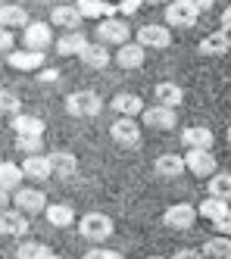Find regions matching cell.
<instances>
[{
    "instance_id": "1",
    "label": "cell",
    "mask_w": 231,
    "mask_h": 259,
    "mask_svg": "<svg viewBox=\"0 0 231 259\" xmlns=\"http://www.w3.org/2000/svg\"><path fill=\"white\" fill-rule=\"evenodd\" d=\"M79 234L85 240H91V244H103L112 234V219L103 215V212H88V215L79 219Z\"/></svg>"
},
{
    "instance_id": "2",
    "label": "cell",
    "mask_w": 231,
    "mask_h": 259,
    "mask_svg": "<svg viewBox=\"0 0 231 259\" xmlns=\"http://www.w3.org/2000/svg\"><path fill=\"white\" fill-rule=\"evenodd\" d=\"M103 109V100L100 94H94V91H75V94L66 97V113L75 116V119H91L97 116Z\"/></svg>"
},
{
    "instance_id": "3",
    "label": "cell",
    "mask_w": 231,
    "mask_h": 259,
    "mask_svg": "<svg viewBox=\"0 0 231 259\" xmlns=\"http://www.w3.org/2000/svg\"><path fill=\"white\" fill-rule=\"evenodd\" d=\"M141 125L150 128V132H172V128L178 125V113L169 106H144L141 109Z\"/></svg>"
},
{
    "instance_id": "4",
    "label": "cell",
    "mask_w": 231,
    "mask_h": 259,
    "mask_svg": "<svg viewBox=\"0 0 231 259\" xmlns=\"http://www.w3.org/2000/svg\"><path fill=\"white\" fill-rule=\"evenodd\" d=\"M10 203L19 206L22 215H37V212H44L47 197H44V191H37V188H16L13 197H10Z\"/></svg>"
},
{
    "instance_id": "5",
    "label": "cell",
    "mask_w": 231,
    "mask_h": 259,
    "mask_svg": "<svg viewBox=\"0 0 231 259\" xmlns=\"http://www.w3.org/2000/svg\"><path fill=\"white\" fill-rule=\"evenodd\" d=\"M163 222L172 231H187L197 222V206H190V203H172V206L163 212Z\"/></svg>"
},
{
    "instance_id": "6",
    "label": "cell",
    "mask_w": 231,
    "mask_h": 259,
    "mask_svg": "<svg viewBox=\"0 0 231 259\" xmlns=\"http://www.w3.org/2000/svg\"><path fill=\"white\" fill-rule=\"evenodd\" d=\"M184 172H190V175H197V178H206V175H216V156H213V150H187L184 156Z\"/></svg>"
},
{
    "instance_id": "7",
    "label": "cell",
    "mask_w": 231,
    "mask_h": 259,
    "mask_svg": "<svg viewBox=\"0 0 231 259\" xmlns=\"http://www.w3.org/2000/svg\"><path fill=\"white\" fill-rule=\"evenodd\" d=\"M109 138L119 144V147H138L141 144V125L134 122V119L119 116V119L109 125Z\"/></svg>"
},
{
    "instance_id": "8",
    "label": "cell",
    "mask_w": 231,
    "mask_h": 259,
    "mask_svg": "<svg viewBox=\"0 0 231 259\" xmlns=\"http://www.w3.org/2000/svg\"><path fill=\"white\" fill-rule=\"evenodd\" d=\"M197 10L187 4V0H169L166 4V22L172 25V28H190L197 22Z\"/></svg>"
},
{
    "instance_id": "9",
    "label": "cell",
    "mask_w": 231,
    "mask_h": 259,
    "mask_svg": "<svg viewBox=\"0 0 231 259\" xmlns=\"http://www.w3.org/2000/svg\"><path fill=\"white\" fill-rule=\"evenodd\" d=\"M22 44H25V50H47L50 44H53V31H50V25L47 22H28L25 28H22Z\"/></svg>"
},
{
    "instance_id": "10",
    "label": "cell",
    "mask_w": 231,
    "mask_h": 259,
    "mask_svg": "<svg viewBox=\"0 0 231 259\" xmlns=\"http://www.w3.org/2000/svg\"><path fill=\"white\" fill-rule=\"evenodd\" d=\"M97 38H100L103 44H128L131 28H128L122 19L109 16V19H100V22H97Z\"/></svg>"
},
{
    "instance_id": "11",
    "label": "cell",
    "mask_w": 231,
    "mask_h": 259,
    "mask_svg": "<svg viewBox=\"0 0 231 259\" xmlns=\"http://www.w3.org/2000/svg\"><path fill=\"white\" fill-rule=\"evenodd\" d=\"M138 44L147 50V47H153V50H166L169 44H172V31L166 28V25H141L138 28Z\"/></svg>"
},
{
    "instance_id": "12",
    "label": "cell",
    "mask_w": 231,
    "mask_h": 259,
    "mask_svg": "<svg viewBox=\"0 0 231 259\" xmlns=\"http://www.w3.org/2000/svg\"><path fill=\"white\" fill-rule=\"evenodd\" d=\"M0 234L4 237H25L28 234V215L19 209H0Z\"/></svg>"
},
{
    "instance_id": "13",
    "label": "cell",
    "mask_w": 231,
    "mask_h": 259,
    "mask_svg": "<svg viewBox=\"0 0 231 259\" xmlns=\"http://www.w3.org/2000/svg\"><path fill=\"white\" fill-rule=\"evenodd\" d=\"M181 144L187 147V150H213L216 135L209 132L206 125H190V128L181 132Z\"/></svg>"
},
{
    "instance_id": "14",
    "label": "cell",
    "mask_w": 231,
    "mask_h": 259,
    "mask_svg": "<svg viewBox=\"0 0 231 259\" xmlns=\"http://www.w3.org/2000/svg\"><path fill=\"white\" fill-rule=\"evenodd\" d=\"M44 53L41 50H10V57L7 63L16 69V72H37V69H44Z\"/></svg>"
},
{
    "instance_id": "15",
    "label": "cell",
    "mask_w": 231,
    "mask_h": 259,
    "mask_svg": "<svg viewBox=\"0 0 231 259\" xmlns=\"http://www.w3.org/2000/svg\"><path fill=\"white\" fill-rule=\"evenodd\" d=\"M197 50L203 53V57H225V53L231 50V34L228 31H209L206 38L197 44Z\"/></svg>"
},
{
    "instance_id": "16",
    "label": "cell",
    "mask_w": 231,
    "mask_h": 259,
    "mask_svg": "<svg viewBox=\"0 0 231 259\" xmlns=\"http://www.w3.org/2000/svg\"><path fill=\"white\" fill-rule=\"evenodd\" d=\"M153 172H157L160 178H166V181H172V178L184 175V159L178 153H160L157 159H153Z\"/></svg>"
},
{
    "instance_id": "17",
    "label": "cell",
    "mask_w": 231,
    "mask_h": 259,
    "mask_svg": "<svg viewBox=\"0 0 231 259\" xmlns=\"http://www.w3.org/2000/svg\"><path fill=\"white\" fill-rule=\"evenodd\" d=\"M79 60H82L88 69H106V66L112 63V53H109L103 44H91V41H88V44L82 47V53H79Z\"/></svg>"
},
{
    "instance_id": "18",
    "label": "cell",
    "mask_w": 231,
    "mask_h": 259,
    "mask_svg": "<svg viewBox=\"0 0 231 259\" xmlns=\"http://www.w3.org/2000/svg\"><path fill=\"white\" fill-rule=\"evenodd\" d=\"M47 162H50L53 175H60V178H72L75 172H79V159H75L69 150H53V153H47Z\"/></svg>"
},
{
    "instance_id": "19",
    "label": "cell",
    "mask_w": 231,
    "mask_h": 259,
    "mask_svg": "<svg viewBox=\"0 0 231 259\" xmlns=\"http://www.w3.org/2000/svg\"><path fill=\"white\" fill-rule=\"evenodd\" d=\"M22 175L31 178V181H47L53 175V169H50V162H47L44 153H34V156H25L22 159Z\"/></svg>"
},
{
    "instance_id": "20",
    "label": "cell",
    "mask_w": 231,
    "mask_h": 259,
    "mask_svg": "<svg viewBox=\"0 0 231 259\" xmlns=\"http://www.w3.org/2000/svg\"><path fill=\"white\" fill-rule=\"evenodd\" d=\"M75 10L82 13V19H109V16H115V7H109V0H75Z\"/></svg>"
},
{
    "instance_id": "21",
    "label": "cell",
    "mask_w": 231,
    "mask_h": 259,
    "mask_svg": "<svg viewBox=\"0 0 231 259\" xmlns=\"http://www.w3.org/2000/svg\"><path fill=\"white\" fill-rule=\"evenodd\" d=\"M144 57H147V50L141 44H119V53H115L112 60L119 63V69H141Z\"/></svg>"
},
{
    "instance_id": "22",
    "label": "cell",
    "mask_w": 231,
    "mask_h": 259,
    "mask_svg": "<svg viewBox=\"0 0 231 259\" xmlns=\"http://www.w3.org/2000/svg\"><path fill=\"white\" fill-rule=\"evenodd\" d=\"M50 22L53 25H60V28H66V31H79L82 28V13L75 10V7H53V13H50Z\"/></svg>"
},
{
    "instance_id": "23",
    "label": "cell",
    "mask_w": 231,
    "mask_h": 259,
    "mask_svg": "<svg viewBox=\"0 0 231 259\" xmlns=\"http://www.w3.org/2000/svg\"><path fill=\"white\" fill-rule=\"evenodd\" d=\"M109 106L115 109V116L134 119V116H141V109H144V100H141L138 94H128V91H125V94H115Z\"/></svg>"
},
{
    "instance_id": "24",
    "label": "cell",
    "mask_w": 231,
    "mask_h": 259,
    "mask_svg": "<svg viewBox=\"0 0 231 259\" xmlns=\"http://www.w3.org/2000/svg\"><path fill=\"white\" fill-rule=\"evenodd\" d=\"M153 97H157L160 106L175 109V106H181V100H184V91H181L175 81H160L157 88H153Z\"/></svg>"
},
{
    "instance_id": "25",
    "label": "cell",
    "mask_w": 231,
    "mask_h": 259,
    "mask_svg": "<svg viewBox=\"0 0 231 259\" xmlns=\"http://www.w3.org/2000/svg\"><path fill=\"white\" fill-rule=\"evenodd\" d=\"M28 13L22 4H4L0 7V28H25Z\"/></svg>"
},
{
    "instance_id": "26",
    "label": "cell",
    "mask_w": 231,
    "mask_h": 259,
    "mask_svg": "<svg viewBox=\"0 0 231 259\" xmlns=\"http://www.w3.org/2000/svg\"><path fill=\"white\" fill-rule=\"evenodd\" d=\"M44 212H47V222L53 228H72V222H75V209L69 203H47Z\"/></svg>"
},
{
    "instance_id": "27",
    "label": "cell",
    "mask_w": 231,
    "mask_h": 259,
    "mask_svg": "<svg viewBox=\"0 0 231 259\" xmlns=\"http://www.w3.org/2000/svg\"><path fill=\"white\" fill-rule=\"evenodd\" d=\"M203 259H231V237L228 234H216L203 244Z\"/></svg>"
},
{
    "instance_id": "28",
    "label": "cell",
    "mask_w": 231,
    "mask_h": 259,
    "mask_svg": "<svg viewBox=\"0 0 231 259\" xmlns=\"http://www.w3.org/2000/svg\"><path fill=\"white\" fill-rule=\"evenodd\" d=\"M85 44H88V38L82 31H66L63 38L56 41V50H60V57H79Z\"/></svg>"
},
{
    "instance_id": "29",
    "label": "cell",
    "mask_w": 231,
    "mask_h": 259,
    "mask_svg": "<svg viewBox=\"0 0 231 259\" xmlns=\"http://www.w3.org/2000/svg\"><path fill=\"white\" fill-rule=\"evenodd\" d=\"M0 188L4 191H16V188H22V169H19L16 162H7V159H0Z\"/></svg>"
},
{
    "instance_id": "30",
    "label": "cell",
    "mask_w": 231,
    "mask_h": 259,
    "mask_svg": "<svg viewBox=\"0 0 231 259\" xmlns=\"http://www.w3.org/2000/svg\"><path fill=\"white\" fill-rule=\"evenodd\" d=\"M10 122H13V132H16V135H44V122L37 119V116L16 113Z\"/></svg>"
},
{
    "instance_id": "31",
    "label": "cell",
    "mask_w": 231,
    "mask_h": 259,
    "mask_svg": "<svg viewBox=\"0 0 231 259\" xmlns=\"http://www.w3.org/2000/svg\"><path fill=\"white\" fill-rule=\"evenodd\" d=\"M225 212H231V206H228L225 200H219V197H206L203 203H197V215H203V219H209V222L222 219Z\"/></svg>"
},
{
    "instance_id": "32",
    "label": "cell",
    "mask_w": 231,
    "mask_h": 259,
    "mask_svg": "<svg viewBox=\"0 0 231 259\" xmlns=\"http://www.w3.org/2000/svg\"><path fill=\"white\" fill-rule=\"evenodd\" d=\"M209 197H219V200L231 203V172L209 175Z\"/></svg>"
},
{
    "instance_id": "33",
    "label": "cell",
    "mask_w": 231,
    "mask_h": 259,
    "mask_svg": "<svg viewBox=\"0 0 231 259\" xmlns=\"http://www.w3.org/2000/svg\"><path fill=\"white\" fill-rule=\"evenodd\" d=\"M50 250L41 244V240H22V244L16 247V259H47Z\"/></svg>"
},
{
    "instance_id": "34",
    "label": "cell",
    "mask_w": 231,
    "mask_h": 259,
    "mask_svg": "<svg viewBox=\"0 0 231 259\" xmlns=\"http://www.w3.org/2000/svg\"><path fill=\"white\" fill-rule=\"evenodd\" d=\"M16 150L22 156H34L44 150V138L41 135H16Z\"/></svg>"
},
{
    "instance_id": "35",
    "label": "cell",
    "mask_w": 231,
    "mask_h": 259,
    "mask_svg": "<svg viewBox=\"0 0 231 259\" xmlns=\"http://www.w3.org/2000/svg\"><path fill=\"white\" fill-rule=\"evenodd\" d=\"M16 113H22V100H19L16 91H0V116L13 119Z\"/></svg>"
},
{
    "instance_id": "36",
    "label": "cell",
    "mask_w": 231,
    "mask_h": 259,
    "mask_svg": "<svg viewBox=\"0 0 231 259\" xmlns=\"http://www.w3.org/2000/svg\"><path fill=\"white\" fill-rule=\"evenodd\" d=\"M85 259H125L119 250H106V247H94L85 253Z\"/></svg>"
},
{
    "instance_id": "37",
    "label": "cell",
    "mask_w": 231,
    "mask_h": 259,
    "mask_svg": "<svg viewBox=\"0 0 231 259\" xmlns=\"http://www.w3.org/2000/svg\"><path fill=\"white\" fill-rule=\"evenodd\" d=\"M144 0H119V7H115V13H122V16H134L141 10Z\"/></svg>"
},
{
    "instance_id": "38",
    "label": "cell",
    "mask_w": 231,
    "mask_h": 259,
    "mask_svg": "<svg viewBox=\"0 0 231 259\" xmlns=\"http://www.w3.org/2000/svg\"><path fill=\"white\" fill-rule=\"evenodd\" d=\"M213 228H216L219 234H228V237H231V212H225L222 219H216V222H213Z\"/></svg>"
},
{
    "instance_id": "39",
    "label": "cell",
    "mask_w": 231,
    "mask_h": 259,
    "mask_svg": "<svg viewBox=\"0 0 231 259\" xmlns=\"http://www.w3.org/2000/svg\"><path fill=\"white\" fill-rule=\"evenodd\" d=\"M10 50H13V31L0 28V53H10Z\"/></svg>"
},
{
    "instance_id": "40",
    "label": "cell",
    "mask_w": 231,
    "mask_h": 259,
    "mask_svg": "<svg viewBox=\"0 0 231 259\" xmlns=\"http://www.w3.org/2000/svg\"><path fill=\"white\" fill-rule=\"evenodd\" d=\"M172 259H203V253H200V250L184 247V250H175V256H172Z\"/></svg>"
},
{
    "instance_id": "41",
    "label": "cell",
    "mask_w": 231,
    "mask_h": 259,
    "mask_svg": "<svg viewBox=\"0 0 231 259\" xmlns=\"http://www.w3.org/2000/svg\"><path fill=\"white\" fill-rule=\"evenodd\" d=\"M187 4L194 7L197 13H203V10H209V7H213V0H187Z\"/></svg>"
},
{
    "instance_id": "42",
    "label": "cell",
    "mask_w": 231,
    "mask_h": 259,
    "mask_svg": "<svg viewBox=\"0 0 231 259\" xmlns=\"http://www.w3.org/2000/svg\"><path fill=\"white\" fill-rule=\"evenodd\" d=\"M56 78H60L56 69H41V81H56Z\"/></svg>"
},
{
    "instance_id": "43",
    "label": "cell",
    "mask_w": 231,
    "mask_h": 259,
    "mask_svg": "<svg viewBox=\"0 0 231 259\" xmlns=\"http://www.w3.org/2000/svg\"><path fill=\"white\" fill-rule=\"evenodd\" d=\"M222 31H228V34H231V7L222 13Z\"/></svg>"
},
{
    "instance_id": "44",
    "label": "cell",
    "mask_w": 231,
    "mask_h": 259,
    "mask_svg": "<svg viewBox=\"0 0 231 259\" xmlns=\"http://www.w3.org/2000/svg\"><path fill=\"white\" fill-rule=\"evenodd\" d=\"M7 206H10V191L0 188V209H7Z\"/></svg>"
},
{
    "instance_id": "45",
    "label": "cell",
    "mask_w": 231,
    "mask_h": 259,
    "mask_svg": "<svg viewBox=\"0 0 231 259\" xmlns=\"http://www.w3.org/2000/svg\"><path fill=\"white\" fill-rule=\"evenodd\" d=\"M147 4H160L163 7V4H169V0H147Z\"/></svg>"
},
{
    "instance_id": "46",
    "label": "cell",
    "mask_w": 231,
    "mask_h": 259,
    "mask_svg": "<svg viewBox=\"0 0 231 259\" xmlns=\"http://www.w3.org/2000/svg\"><path fill=\"white\" fill-rule=\"evenodd\" d=\"M144 259H163V256H144Z\"/></svg>"
},
{
    "instance_id": "47",
    "label": "cell",
    "mask_w": 231,
    "mask_h": 259,
    "mask_svg": "<svg viewBox=\"0 0 231 259\" xmlns=\"http://www.w3.org/2000/svg\"><path fill=\"white\" fill-rule=\"evenodd\" d=\"M47 259H63V256H53V253H50V256H47Z\"/></svg>"
},
{
    "instance_id": "48",
    "label": "cell",
    "mask_w": 231,
    "mask_h": 259,
    "mask_svg": "<svg viewBox=\"0 0 231 259\" xmlns=\"http://www.w3.org/2000/svg\"><path fill=\"white\" fill-rule=\"evenodd\" d=\"M50 4H66V0H50Z\"/></svg>"
},
{
    "instance_id": "49",
    "label": "cell",
    "mask_w": 231,
    "mask_h": 259,
    "mask_svg": "<svg viewBox=\"0 0 231 259\" xmlns=\"http://www.w3.org/2000/svg\"><path fill=\"white\" fill-rule=\"evenodd\" d=\"M228 144H231V128H228Z\"/></svg>"
},
{
    "instance_id": "50",
    "label": "cell",
    "mask_w": 231,
    "mask_h": 259,
    "mask_svg": "<svg viewBox=\"0 0 231 259\" xmlns=\"http://www.w3.org/2000/svg\"><path fill=\"white\" fill-rule=\"evenodd\" d=\"M16 4H25V0H16Z\"/></svg>"
}]
</instances>
